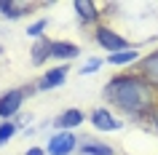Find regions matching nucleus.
Returning a JSON list of instances; mask_svg holds the SVG:
<instances>
[{"instance_id":"nucleus-1","label":"nucleus","mask_w":158,"mask_h":155,"mask_svg":"<svg viewBox=\"0 0 158 155\" xmlns=\"http://www.w3.org/2000/svg\"><path fill=\"white\" fill-rule=\"evenodd\" d=\"M105 94H107V99H113L118 107H123L129 112H139L153 104L150 83H145L142 78H115V80H110Z\"/></svg>"},{"instance_id":"nucleus-2","label":"nucleus","mask_w":158,"mask_h":155,"mask_svg":"<svg viewBox=\"0 0 158 155\" xmlns=\"http://www.w3.org/2000/svg\"><path fill=\"white\" fill-rule=\"evenodd\" d=\"M97 40H99V46H105V48L113 51V54L129 51V43H126L121 35H115L113 30H107V27H99V30H97Z\"/></svg>"},{"instance_id":"nucleus-3","label":"nucleus","mask_w":158,"mask_h":155,"mask_svg":"<svg viewBox=\"0 0 158 155\" xmlns=\"http://www.w3.org/2000/svg\"><path fill=\"white\" fill-rule=\"evenodd\" d=\"M24 94L27 91H22V88L3 94V96H0V118H11V115L16 112L19 107H22V102H24Z\"/></svg>"},{"instance_id":"nucleus-4","label":"nucleus","mask_w":158,"mask_h":155,"mask_svg":"<svg viewBox=\"0 0 158 155\" xmlns=\"http://www.w3.org/2000/svg\"><path fill=\"white\" fill-rule=\"evenodd\" d=\"M75 137L70 134V131H62V134H56V137L48 142V155H70L75 150Z\"/></svg>"},{"instance_id":"nucleus-5","label":"nucleus","mask_w":158,"mask_h":155,"mask_svg":"<svg viewBox=\"0 0 158 155\" xmlns=\"http://www.w3.org/2000/svg\"><path fill=\"white\" fill-rule=\"evenodd\" d=\"M91 120H94V126H97L99 131H115L118 126H121V123H118L115 118H113V115H110L107 110H105V107L94 110V112H91Z\"/></svg>"},{"instance_id":"nucleus-6","label":"nucleus","mask_w":158,"mask_h":155,"mask_svg":"<svg viewBox=\"0 0 158 155\" xmlns=\"http://www.w3.org/2000/svg\"><path fill=\"white\" fill-rule=\"evenodd\" d=\"M67 78V67H56V70H51V72L43 75L40 80V91H48V88H56V86H62Z\"/></svg>"},{"instance_id":"nucleus-7","label":"nucleus","mask_w":158,"mask_h":155,"mask_svg":"<svg viewBox=\"0 0 158 155\" xmlns=\"http://www.w3.org/2000/svg\"><path fill=\"white\" fill-rule=\"evenodd\" d=\"M73 8H75V14L81 16V22H83V24L97 22V8H94V3H89V0H78Z\"/></svg>"},{"instance_id":"nucleus-8","label":"nucleus","mask_w":158,"mask_h":155,"mask_svg":"<svg viewBox=\"0 0 158 155\" xmlns=\"http://www.w3.org/2000/svg\"><path fill=\"white\" fill-rule=\"evenodd\" d=\"M51 56L54 59H75L78 56V46H70V43H51Z\"/></svg>"},{"instance_id":"nucleus-9","label":"nucleus","mask_w":158,"mask_h":155,"mask_svg":"<svg viewBox=\"0 0 158 155\" xmlns=\"http://www.w3.org/2000/svg\"><path fill=\"white\" fill-rule=\"evenodd\" d=\"M48 56H51V43L46 38H38L35 40V48H32V62L35 64H43Z\"/></svg>"},{"instance_id":"nucleus-10","label":"nucleus","mask_w":158,"mask_h":155,"mask_svg":"<svg viewBox=\"0 0 158 155\" xmlns=\"http://www.w3.org/2000/svg\"><path fill=\"white\" fill-rule=\"evenodd\" d=\"M81 120H83V112H81V110H67V112L59 115L56 126H62V128H73V126H81Z\"/></svg>"},{"instance_id":"nucleus-11","label":"nucleus","mask_w":158,"mask_h":155,"mask_svg":"<svg viewBox=\"0 0 158 155\" xmlns=\"http://www.w3.org/2000/svg\"><path fill=\"white\" fill-rule=\"evenodd\" d=\"M142 72H145V78H148L153 86H158V54H153V56L145 59V64H142Z\"/></svg>"},{"instance_id":"nucleus-12","label":"nucleus","mask_w":158,"mask_h":155,"mask_svg":"<svg viewBox=\"0 0 158 155\" xmlns=\"http://www.w3.org/2000/svg\"><path fill=\"white\" fill-rule=\"evenodd\" d=\"M83 155H113V147L110 145H97V142H86V145L78 147Z\"/></svg>"},{"instance_id":"nucleus-13","label":"nucleus","mask_w":158,"mask_h":155,"mask_svg":"<svg viewBox=\"0 0 158 155\" xmlns=\"http://www.w3.org/2000/svg\"><path fill=\"white\" fill-rule=\"evenodd\" d=\"M134 59H137V51H121V54H110V64H129V62H134Z\"/></svg>"},{"instance_id":"nucleus-14","label":"nucleus","mask_w":158,"mask_h":155,"mask_svg":"<svg viewBox=\"0 0 158 155\" xmlns=\"http://www.w3.org/2000/svg\"><path fill=\"white\" fill-rule=\"evenodd\" d=\"M27 6H14V3H0V14H6V19H16L19 14H22V11H24Z\"/></svg>"},{"instance_id":"nucleus-15","label":"nucleus","mask_w":158,"mask_h":155,"mask_svg":"<svg viewBox=\"0 0 158 155\" xmlns=\"http://www.w3.org/2000/svg\"><path fill=\"white\" fill-rule=\"evenodd\" d=\"M14 134H16V126L14 123H0V145H6Z\"/></svg>"},{"instance_id":"nucleus-16","label":"nucleus","mask_w":158,"mask_h":155,"mask_svg":"<svg viewBox=\"0 0 158 155\" xmlns=\"http://www.w3.org/2000/svg\"><path fill=\"white\" fill-rule=\"evenodd\" d=\"M43 30H46V22H43V19H40L38 24H32V27H30V30H27V35H32V38H38V35L43 32Z\"/></svg>"},{"instance_id":"nucleus-17","label":"nucleus","mask_w":158,"mask_h":155,"mask_svg":"<svg viewBox=\"0 0 158 155\" xmlns=\"http://www.w3.org/2000/svg\"><path fill=\"white\" fill-rule=\"evenodd\" d=\"M99 64H102L99 59H89V64H86L81 72H94V70H99Z\"/></svg>"},{"instance_id":"nucleus-18","label":"nucleus","mask_w":158,"mask_h":155,"mask_svg":"<svg viewBox=\"0 0 158 155\" xmlns=\"http://www.w3.org/2000/svg\"><path fill=\"white\" fill-rule=\"evenodd\" d=\"M27 155H43V150H38V147H32V150H27Z\"/></svg>"}]
</instances>
